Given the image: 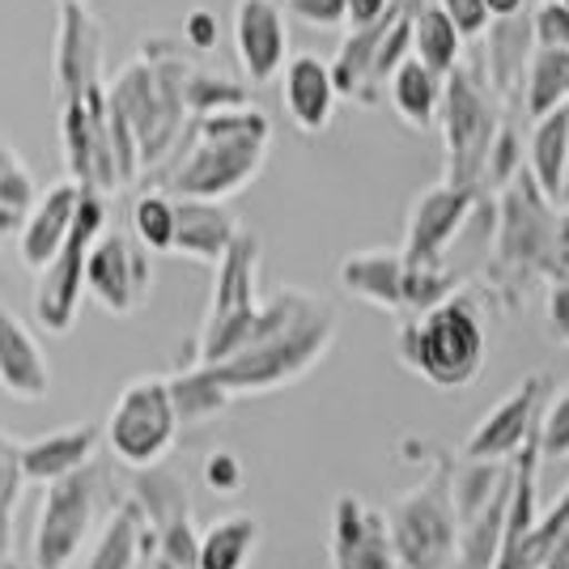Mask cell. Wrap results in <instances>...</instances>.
Here are the masks:
<instances>
[{
	"instance_id": "681fc988",
	"label": "cell",
	"mask_w": 569,
	"mask_h": 569,
	"mask_svg": "<svg viewBox=\"0 0 569 569\" xmlns=\"http://www.w3.org/2000/svg\"><path fill=\"white\" fill-rule=\"evenodd\" d=\"M566 4H569V0H566Z\"/></svg>"
},
{
	"instance_id": "8d00e7d4",
	"label": "cell",
	"mask_w": 569,
	"mask_h": 569,
	"mask_svg": "<svg viewBox=\"0 0 569 569\" xmlns=\"http://www.w3.org/2000/svg\"><path fill=\"white\" fill-rule=\"evenodd\" d=\"M34 200H39V191H34L30 170H26L22 158L13 153V144L0 141V204H4V209H18V213H30Z\"/></svg>"
},
{
	"instance_id": "cb8c5ba5",
	"label": "cell",
	"mask_w": 569,
	"mask_h": 569,
	"mask_svg": "<svg viewBox=\"0 0 569 569\" xmlns=\"http://www.w3.org/2000/svg\"><path fill=\"white\" fill-rule=\"evenodd\" d=\"M149 548H153V527L144 522V510L132 498L111 515L86 569H137Z\"/></svg>"
},
{
	"instance_id": "d6a6232c",
	"label": "cell",
	"mask_w": 569,
	"mask_h": 569,
	"mask_svg": "<svg viewBox=\"0 0 569 569\" xmlns=\"http://www.w3.org/2000/svg\"><path fill=\"white\" fill-rule=\"evenodd\" d=\"M132 230L149 256H167L174 247V196L162 188L144 191L132 204Z\"/></svg>"
},
{
	"instance_id": "ba28073f",
	"label": "cell",
	"mask_w": 569,
	"mask_h": 569,
	"mask_svg": "<svg viewBox=\"0 0 569 569\" xmlns=\"http://www.w3.org/2000/svg\"><path fill=\"white\" fill-rule=\"evenodd\" d=\"M179 438V412L170 400V379H137L123 387L107 417V447L128 468L162 463Z\"/></svg>"
},
{
	"instance_id": "1f68e13d",
	"label": "cell",
	"mask_w": 569,
	"mask_h": 569,
	"mask_svg": "<svg viewBox=\"0 0 569 569\" xmlns=\"http://www.w3.org/2000/svg\"><path fill=\"white\" fill-rule=\"evenodd\" d=\"M170 400H174V412H179V426H204L209 417H217L230 403V396L200 366H191L188 375L170 379Z\"/></svg>"
},
{
	"instance_id": "7dc6e473",
	"label": "cell",
	"mask_w": 569,
	"mask_h": 569,
	"mask_svg": "<svg viewBox=\"0 0 569 569\" xmlns=\"http://www.w3.org/2000/svg\"><path fill=\"white\" fill-rule=\"evenodd\" d=\"M485 9H489V18H515L527 9V0H485Z\"/></svg>"
},
{
	"instance_id": "484cf974",
	"label": "cell",
	"mask_w": 569,
	"mask_h": 569,
	"mask_svg": "<svg viewBox=\"0 0 569 569\" xmlns=\"http://www.w3.org/2000/svg\"><path fill=\"white\" fill-rule=\"evenodd\" d=\"M531 18L515 13V18H493L489 22V86L498 94H515L522 90V69L531 56Z\"/></svg>"
},
{
	"instance_id": "b9f144b4",
	"label": "cell",
	"mask_w": 569,
	"mask_h": 569,
	"mask_svg": "<svg viewBox=\"0 0 569 569\" xmlns=\"http://www.w3.org/2000/svg\"><path fill=\"white\" fill-rule=\"evenodd\" d=\"M204 485H209L213 493H238V485H242V463H238V455H230V451L209 455V463H204Z\"/></svg>"
},
{
	"instance_id": "ab89813d",
	"label": "cell",
	"mask_w": 569,
	"mask_h": 569,
	"mask_svg": "<svg viewBox=\"0 0 569 569\" xmlns=\"http://www.w3.org/2000/svg\"><path fill=\"white\" fill-rule=\"evenodd\" d=\"M545 332L552 345L569 349V277H557L548 284V302H545Z\"/></svg>"
},
{
	"instance_id": "e0dca14e",
	"label": "cell",
	"mask_w": 569,
	"mask_h": 569,
	"mask_svg": "<svg viewBox=\"0 0 569 569\" xmlns=\"http://www.w3.org/2000/svg\"><path fill=\"white\" fill-rule=\"evenodd\" d=\"M81 183L77 179H60L56 188H48L26 213L22 230H18V256L30 272H43L51 263V256L60 251V242L69 238L72 213H77V200H81Z\"/></svg>"
},
{
	"instance_id": "4fadbf2b",
	"label": "cell",
	"mask_w": 569,
	"mask_h": 569,
	"mask_svg": "<svg viewBox=\"0 0 569 569\" xmlns=\"http://www.w3.org/2000/svg\"><path fill=\"white\" fill-rule=\"evenodd\" d=\"M548 396V375H531L522 379L501 403H493L476 429L468 433L459 459H480V463H506L536 438V417H540V403Z\"/></svg>"
},
{
	"instance_id": "60d3db41",
	"label": "cell",
	"mask_w": 569,
	"mask_h": 569,
	"mask_svg": "<svg viewBox=\"0 0 569 569\" xmlns=\"http://www.w3.org/2000/svg\"><path fill=\"white\" fill-rule=\"evenodd\" d=\"M442 4V13L455 22V30L463 34V39H476V34H485L489 30V9H485V0H438Z\"/></svg>"
},
{
	"instance_id": "8fae6325",
	"label": "cell",
	"mask_w": 569,
	"mask_h": 569,
	"mask_svg": "<svg viewBox=\"0 0 569 569\" xmlns=\"http://www.w3.org/2000/svg\"><path fill=\"white\" fill-rule=\"evenodd\" d=\"M149 251L119 230H102L86 256V293L111 315H132L149 298Z\"/></svg>"
},
{
	"instance_id": "5b68a950",
	"label": "cell",
	"mask_w": 569,
	"mask_h": 569,
	"mask_svg": "<svg viewBox=\"0 0 569 569\" xmlns=\"http://www.w3.org/2000/svg\"><path fill=\"white\" fill-rule=\"evenodd\" d=\"M102 489H107V468H98L94 459L77 472L51 480L48 493H43L34 540H30L34 569H69L77 561V552H81L90 527H94Z\"/></svg>"
},
{
	"instance_id": "836d02e7",
	"label": "cell",
	"mask_w": 569,
	"mask_h": 569,
	"mask_svg": "<svg viewBox=\"0 0 569 569\" xmlns=\"http://www.w3.org/2000/svg\"><path fill=\"white\" fill-rule=\"evenodd\" d=\"M536 451L540 459H569V382H561L557 391L548 387L536 417Z\"/></svg>"
},
{
	"instance_id": "2e32d148",
	"label": "cell",
	"mask_w": 569,
	"mask_h": 569,
	"mask_svg": "<svg viewBox=\"0 0 569 569\" xmlns=\"http://www.w3.org/2000/svg\"><path fill=\"white\" fill-rule=\"evenodd\" d=\"M332 569H400L391 536H387V519L349 493L336 501Z\"/></svg>"
},
{
	"instance_id": "c3c4849f",
	"label": "cell",
	"mask_w": 569,
	"mask_h": 569,
	"mask_svg": "<svg viewBox=\"0 0 569 569\" xmlns=\"http://www.w3.org/2000/svg\"><path fill=\"white\" fill-rule=\"evenodd\" d=\"M561 200H569V167H566V196H561Z\"/></svg>"
},
{
	"instance_id": "83f0119b",
	"label": "cell",
	"mask_w": 569,
	"mask_h": 569,
	"mask_svg": "<svg viewBox=\"0 0 569 569\" xmlns=\"http://www.w3.org/2000/svg\"><path fill=\"white\" fill-rule=\"evenodd\" d=\"M408 30H412V56L433 69L438 77L459 64V51H463V34L455 30V22L442 13V4H421V9H408Z\"/></svg>"
},
{
	"instance_id": "f6af8a7d",
	"label": "cell",
	"mask_w": 569,
	"mask_h": 569,
	"mask_svg": "<svg viewBox=\"0 0 569 569\" xmlns=\"http://www.w3.org/2000/svg\"><path fill=\"white\" fill-rule=\"evenodd\" d=\"M400 0H345V22L349 30H366V26L387 22V13L396 9Z\"/></svg>"
},
{
	"instance_id": "bcb514c9",
	"label": "cell",
	"mask_w": 569,
	"mask_h": 569,
	"mask_svg": "<svg viewBox=\"0 0 569 569\" xmlns=\"http://www.w3.org/2000/svg\"><path fill=\"white\" fill-rule=\"evenodd\" d=\"M22 221H26V213H18V209H4V204H0V242H4V238H18Z\"/></svg>"
},
{
	"instance_id": "f1b7e54d",
	"label": "cell",
	"mask_w": 569,
	"mask_h": 569,
	"mask_svg": "<svg viewBox=\"0 0 569 569\" xmlns=\"http://www.w3.org/2000/svg\"><path fill=\"white\" fill-rule=\"evenodd\" d=\"M522 72H527L522 102H527V116L531 119L569 102V48H540L536 43Z\"/></svg>"
},
{
	"instance_id": "52a82bcc",
	"label": "cell",
	"mask_w": 569,
	"mask_h": 569,
	"mask_svg": "<svg viewBox=\"0 0 569 569\" xmlns=\"http://www.w3.org/2000/svg\"><path fill=\"white\" fill-rule=\"evenodd\" d=\"M102 230H107V196L86 188L77 200L69 238L60 242V251L51 256V263L43 268V281L34 289V319L51 336H64L77 323V307L86 293V256Z\"/></svg>"
},
{
	"instance_id": "d4e9b609",
	"label": "cell",
	"mask_w": 569,
	"mask_h": 569,
	"mask_svg": "<svg viewBox=\"0 0 569 569\" xmlns=\"http://www.w3.org/2000/svg\"><path fill=\"white\" fill-rule=\"evenodd\" d=\"M387 98L408 128H429L442 107V77L426 69L417 56H408L400 69L387 77Z\"/></svg>"
},
{
	"instance_id": "f35d334b",
	"label": "cell",
	"mask_w": 569,
	"mask_h": 569,
	"mask_svg": "<svg viewBox=\"0 0 569 569\" xmlns=\"http://www.w3.org/2000/svg\"><path fill=\"white\" fill-rule=\"evenodd\" d=\"M531 39L540 48H569V4L566 0H545L531 13Z\"/></svg>"
},
{
	"instance_id": "7a4b0ae2",
	"label": "cell",
	"mask_w": 569,
	"mask_h": 569,
	"mask_svg": "<svg viewBox=\"0 0 569 569\" xmlns=\"http://www.w3.org/2000/svg\"><path fill=\"white\" fill-rule=\"evenodd\" d=\"M268 119L256 107H221L196 116L188 141L174 158H162V191L188 200H226L260 174L268 158Z\"/></svg>"
},
{
	"instance_id": "f546056e",
	"label": "cell",
	"mask_w": 569,
	"mask_h": 569,
	"mask_svg": "<svg viewBox=\"0 0 569 569\" xmlns=\"http://www.w3.org/2000/svg\"><path fill=\"white\" fill-rule=\"evenodd\" d=\"M137 506L144 510V522L149 527H167L174 519H188V489L174 472H162V463L144 468L141 485H137Z\"/></svg>"
},
{
	"instance_id": "3957f363",
	"label": "cell",
	"mask_w": 569,
	"mask_h": 569,
	"mask_svg": "<svg viewBox=\"0 0 569 569\" xmlns=\"http://www.w3.org/2000/svg\"><path fill=\"white\" fill-rule=\"evenodd\" d=\"M489 357L485 319L472 298L451 293L438 307L412 315L400 328V361L438 391H463L480 379Z\"/></svg>"
},
{
	"instance_id": "74e56055",
	"label": "cell",
	"mask_w": 569,
	"mask_h": 569,
	"mask_svg": "<svg viewBox=\"0 0 569 569\" xmlns=\"http://www.w3.org/2000/svg\"><path fill=\"white\" fill-rule=\"evenodd\" d=\"M515 174H519V137H515V128H498V137H493V144H489V158H485L480 183L506 188Z\"/></svg>"
},
{
	"instance_id": "ee69618b",
	"label": "cell",
	"mask_w": 569,
	"mask_h": 569,
	"mask_svg": "<svg viewBox=\"0 0 569 569\" xmlns=\"http://www.w3.org/2000/svg\"><path fill=\"white\" fill-rule=\"evenodd\" d=\"M183 34H188V43L196 51H213L217 48V34H221V26H217V13H209V9H191L188 18H183Z\"/></svg>"
},
{
	"instance_id": "603a6c76",
	"label": "cell",
	"mask_w": 569,
	"mask_h": 569,
	"mask_svg": "<svg viewBox=\"0 0 569 569\" xmlns=\"http://www.w3.org/2000/svg\"><path fill=\"white\" fill-rule=\"evenodd\" d=\"M566 167H569V102L552 107L531 119V183L545 191L552 204L566 196Z\"/></svg>"
},
{
	"instance_id": "8992f818",
	"label": "cell",
	"mask_w": 569,
	"mask_h": 569,
	"mask_svg": "<svg viewBox=\"0 0 569 569\" xmlns=\"http://www.w3.org/2000/svg\"><path fill=\"white\" fill-rule=\"evenodd\" d=\"M213 307L200 332V366H213L221 357H230L247 340L256 315H260V298H256V268H260V238L238 230L234 242L226 247V256L213 263Z\"/></svg>"
},
{
	"instance_id": "7402d4cb",
	"label": "cell",
	"mask_w": 569,
	"mask_h": 569,
	"mask_svg": "<svg viewBox=\"0 0 569 569\" xmlns=\"http://www.w3.org/2000/svg\"><path fill=\"white\" fill-rule=\"evenodd\" d=\"M98 447V429L94 426H72L60 433H48L39 442H26L22 447V476L34 485H51L60 476L77 472L94 459Z\"/></svg>"
},
{
	"instance_id": "4316f807",
	"label": "cell",
	"mask_w": 569,
	"mask_h": 569,
	"mask_svg": "<svg viewBox=\"0 0 569 569\" xmlns=\"http://www.w3.org/2000/svg\"><path fill=\"white\" fill-rule=\"evenodd\" d=\"M260 545L256 515H226L196 540V569H247Z\"/></svg>"
},
{
	"instance_id": "5bb4252c",
	"label": "cell",
	"mask_w": 569,
	"mask_h": 569,
	"mask_svg": "<svg viewBox=\"0 0 569 569\" xmlns=\"http://www.w3.org/2000/svg\"><path fill=\"white\" fill-rule=\"evenodd\" d=\"M56 102L64 107L86 94V86L102 81V26L81 0H60V26H56Z\"/></svg>"
},
{
	"instance_id": "4dcf8cb0",
	"label": "cell",
	"mask_w": 569,
	"mask_h": 569,
	"mask_svg": "<svg viewBox=\"0 0 569 569\" xmlns=\"http://www.w3.org/2000/svg\"><path fill=\"white\" fill-rule=\"evenodd\" d=\"M391 18V13H387ZM382 26H366V30H349V39L340 43L336 51V60L328 64L332 69V81H336V94L340 98H357L361 94V86H366V72H370V60H375V48H379V34Z\"/></svg>"
},
{
	"instance_id": "d590c367",
	"label": "cell",
	"mask_w": 569,
	"mask_h": 569,
	"mask_svg": "<svg viewBox=\"0 0 569 569\" xmlns=\"http://www.w3.org/2000/svg\"><path fill=\"white\" fill-rule=\"evenodd\" d=\"M183 102L196 116H209V111H221V107H242L247 94L234 81H221V77H209V72H188L183 81Z\"/></svg>"
},
{
	"instance_id": "9c48e42d",
	"label": "cell",
	"mask_w": 569,
	"mask_h": 569,
	"mask_svg": "<svg viewBox=\"0 0 569 569\" xmlns=\"http://www.w3.org/2000/svg\"><path fill=\"white\" fill-rule=\"evenodd\" d=\"M442 132H447V183L480 188L489 144L498 137V111L485 94L480 77L455 64L442 81Z\"/></svg>"
},
{
	"instance_id": "ac0fdd59",
	"label": "cell",
	"mask_w": 569,
	"mask_h": 569,
	"mask_svg": "<svg viewBox=\"0 0 569 569\" xmlns=\"http://www.w3.org/2000/svg\"><path fill=\"white\" fill-rule=\"evenodd\" d=\"M336 81H332V69H328V60H319V56H289L281 69V102L289 119H293V128H302V132H323L336 116Z\"/></svg>"
},
{
	"instance_id": "d6986e66",
	"label": "cell",
	"mask_w": 569,
	"mask_h": 569,
	"mask_svg": "<svg viewBox=\"0 0 569 569\" xmlns=\"http://www.w3.org/2000/svg\"><path fill=\"white\" fill-rule=\"evenodd\" d=\"M0 387L13 400H48L51 391V370L43 345L34 340V332L9 307H0Z\"/></svg>"
},
{
	"instance_id": "7c38bea8",
	"label": "cell",
	"mask_w": 569,
	"mask_h": 569,
	"mask_svg": "<svg viewBox=\"0 0 569 569\" xmlns=\"http://www.w3.org/2000/svg\"><path fill=\"white\" fill-rule=\"evenodd\" d=\"M476 200H480V188H459V183H438V188L421 191L412 200V213H408L403 263L408 268L447 263V247L468 226V217L476 213Z\"/></svg>"
},
{
	"instance_id": "30bf717a",
	"label": "cell",
	"mask_w": 569,
	"mask_h": 569,
	"mask_svg": "<svg viewBox=\"0 0 569 569\" xmlns=\"http://www.w3.org/2000/svg\"><path fill=\"white\" fill-rule=\"evenodd\" d=\"M545 191L531 183V174H515L501 196L498 221V268L501 272H536L561 251V226L548 209Z\"/></svg>"
},
{
	"instance_id": "6da1fadb",
	"label": "cell",
	"mask_w": 569,
	"mask_h": 569,
	"mask_svg": "<svg viewBox=\"0 0 569 569\" xmlns=\"http://www.w3.org/2000/svg\"><path fill=\"white\" fill-rule=\"evenodd\" d=\"M336 340V315L323 298H310L302 289H281L272 302H263L247 340L230 357L213 366H200L209 379L234 400L256 391H277L284 382L302 379L315 361Z\"/></svg>"
},
{
	"instance_id": "277c9868",
	"label": "cell",
	"mask_w": 569,
	"mask_h": 569,
	"mask_svg": "<svg viewBox=\"0 0 569 569\" xmlns=\"http://www.w3.org/2000/svg\"><path fill=\"white\" fill-rule=\"evenodd\" d=\"M387 536L400 569H451L459 522L451 498V459L438 455L429 480L387 510Z\"/></svg>"
},
{
	"instance_id": "9a60e30c",
	"label": "cell",
	"mask_w": 569,
	"mask_h": 569,
	"mask_svg": "<svg viewBox=\"0 0 569 569\" xmlns=\"http://www.w3.org/2000/svg\"><path fill=\"white\" fill-rule=\"evenodd\" d=\"M234 56L251 86L281 77L289 60V30L277 0H238L234 4Z\"/></svg>"
},
{
	"instance_id": "e575fe53",
	"label": "cell",
	"mask_w": 569,
	"mask_h": 569,
	"mask_svg": "<svg viewBox=\"0 0 569 569\" xmlns=\"http://www.w3.org/2000/svg\"><path fill=\"white\" fill-rule=\"evenodd\" d=\"M22 442L0 433V561L9 557V536H13V506L22 493Z\"/></svg>"
},
{
	"instance_id": "7bdbcfd3",
	"label": "cell",
	"mask_w": 569,
	"mask_h": 569,
	"mask_svg": "<svg viewBox=\"0 0 569 569\" xmlns=\"http://www.w3.org/2000/svg\"><path fill=\"white\" fill-rule=\"evenodd\" d=\"M289 9L310 26H340L345 22V0H289Z\"/></svg>"
},
{
	"instance_id": "44dd1931",
	"label": "cell",
	"mask_w": 569,
	"mask_h": 569,
	"mask_svg": "<svg viewBox=\"0 0 569 569\" xmlns=\"http://www.w3.org/2000/svg\"><path fill=\"white\" fill-rule=\"evenodd\" d=\"M403 251H357L340 263V284L379 310H403Z\"/></svg>"
},
{
	"instance_id": "ffe728a7",
	"label": "cell",
	"mask_w": 569,
	"mask_h": 569,
	"mask_svg": "<svg viewBox=\"0 0 569 569\" xmlns=\"http://www.w3.org/2000/svg\"><path fill=\"white\" fill-rule=\"evenodd\" d=\"M238 221L221 200H188V196H174V256H188L200 263H217L226 256V247L234 242Z\"/></svg>"
}]
</instances>
